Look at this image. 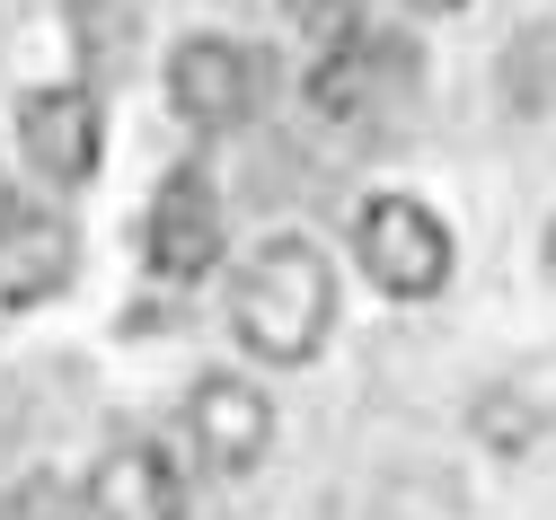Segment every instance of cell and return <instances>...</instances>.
<instances>
[{
	"mask_svg": "<svg viewBox=\"0 0 556 520\" xmlns=\"http://www.w3.org/2000/svg\"><path fill=\"white\" fill-rule=\"evenodd\" d=\"M327 327H336V265L309 239H292V230L265 239L239 265V282H230V335L256 362L292 370V362H309L327 344Z\"/></svg>",
	"mask_w": 556,
	"mask_h": 520,
	"instance_id": "6da1fadb",
	"label": "cell"
},
{
	"mask_svg": "<svg viewBox=\"0 0 556 520\" xmlns=\"http://www.w3.org/2000/svg\"><path fill=\"white\" fill-rule=\"evenodd\" d=\"M354 256H363L371 291H389V301H433L451 282V230L415 194H371L354 212Z\"/></svg>",
	"mask_w": 556,
	"mask_h": 520,
	"instance_id": "7a4b0ae2",
	"label": "cell"
},
{
	"mask_svg": "<svg viewBox=\"0 0 556 520\" xmlns=\"http://www.w3.org/2000/svg\"><path fill=\"white\" fill-rule=\"evenodd\" d=\"M18 151L45 186H89L98 177V151H106V106L89 80H53V89H27L18 98Z\"/></svg>",
	"mask_w": 556,
	"mask_h": 520,
	"instance_id": "3957f363",
	"label": "cell"
},
{
	"mask_svg": "<svg viewBox=\"0 0 556 520\" xmlns=\"http://www.w3.org/2000/svg\"><path fill=\"white\" fill-rule=\"evenodd\" d=\"M168 106L194 132H239L256 115V53L230 36H186L168 53Z\"/></svg>",
	"mask_w": 556,
	"mask_h": 520,
	"instance_id": "277c9868",
	"label": "cell"
},
{
	"mask_svg": "<svg viewBox=\"0 0 556 520\" xmlns=\"http://www.w3.org/2000/svg\"><path fill=\"white\" fill-rule=\"evenodd\" d=\"M230 230H222V194L203 186V168H177L160 194H151V220H142V265L168 274V282H203L222 265Z\"/></svg>",
	"mask_w": 556,
	"mask_h": 520,
	"instance_id": "5b68a950",
	"label": "cell"
},
{
	"mask_svg": "<svg viewBox=\"0 0 556 520\" xmlns=\"http://www.w3.org/2000/svg\"><path fill=\"white\" fill-rule=\"evenodd\" d=\"M186 441H194V459L213 468V477H248V468L265 459V441H274V406H265V389L230 380V370L194 380V397H186Z\"/></svg>",
	"mask_w": 556,
	"mask_h": 520,
	"instance_id": "8992f818",
	"label": "cell"
},
{
	"mask_svg": "<svg viewBox=\"0 0 556 520\" xmlns=\"http://www.w3.org/2000/svg\"><path fill=\"white\" fill-rule=\"evenodd\" d=\"M80 265V239L53 203H10L0 212V309H36L53 301Z\"/></svg>",
	"mask_w": 556,
	"mask_h": 520,
	"instance_id": "52a82bcc",
	"label": "cell"
},
{
	"mask_svg": "<svg viewBox=\"0 0 556 520\" xmlns=\"http://www.w3.org/2000/svg\"><path fill=\"white\" fill-rule=\"evenodd\" d=\"M80 503H89V520H186V468L160 441H115Z\"/></svg>",
	"mask_w": 556,
	"mask_h": 520,
	"instance_id": "ba28073f",
	"label": "cell"
},
{
	"mask_svg": "<svg viewBox=\"0 0 556 520\" xmlns=\"http://www.w3.org/2000/svg\"><path fill=\"white\" fill-rule=\"evenodd\" d=\"M397 71V53L371 36V27H354L344 45H318V62H309V106L327 115V124H354V115H371L380 106V80Z\"/></svg>",
	"mask_w": 556,
	"mask_h": 520,
	"instance_id": "9c48e42d",
	"label": "cell"
},
{
	"mask_svg": "<svg viewBox=\"0 0 556 520\" xmlns=\"http://www.w3.org/2000/svg\"><path fill=\"white\" fill-rule=\"evenodd\" d=\"M72 36H80V62H89V71H115V62H124L132 18H124V10H106V0H80V10H72Z\"/></svg>",
	"mask_w": 556,
	"mask_h": 520,
	"instance_id": "30bf717a",
	"label": "cell"
},
{
	"mask_svg": "<svg viewBox=\"0 0 556 520\" xmlns=\"http://www.w3.org/2000/svg\"><path fill=\"white\" fill-rule=\"evenodd\" d=\"M283 18L301 36H318V45H344V36L363 27V0H283Z\"/></svg>",
	"mask_w": 556,
	"mask_h": 520,
	"instance_id": "8fae6325",
	"label": "cell"
},
{
	"mask_svg": "<svg viewBox=\"0 0 556 520\" xmlns=\"http://www.w3.org/2000/svg\"><path fill=\"white\" fill-rule=\"evenodd\" d=\"M0 520H72V494L53 477H18V485H0Z\"/></svg>",
	"mask_w": 556,
	"mask_h": 520,
	"instance_id": "7c38bea8",
	"label": "cell"
},
{
	"mask_svg": "<svg viewBox=\"0 0 556 520\" xmlns=\"http://www.w3.org/2000/svg\"><path fill=\"white\" fill-rule=\"evenodd\" d=\"M406 10H459V0H406Z\"/></svg>",
	"mask_w": 556,
	"mask_h": 520,
	"instance_id": "4fadbf2b",
	"label": "cell"
}]
</instances>
